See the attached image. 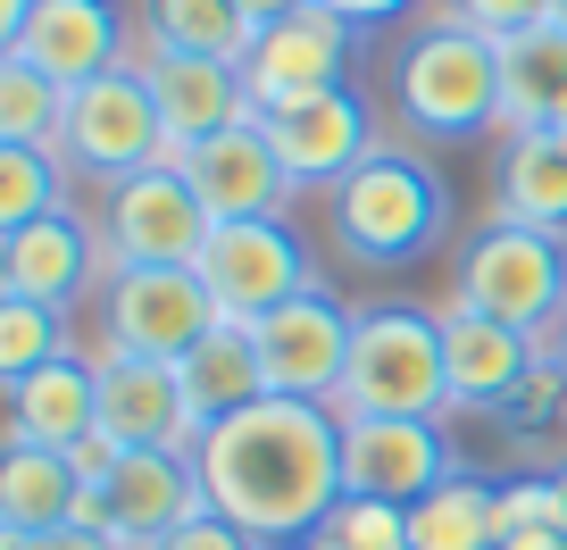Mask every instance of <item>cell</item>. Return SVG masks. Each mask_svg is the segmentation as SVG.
Returning <instances> with one entry per match:
<instances>
[{"label": "cell", "instance_id": "6da1fadb", "mask_svg": "<svg viewBox=\"0 0 567 550\" xmlns=\"http://www.w3.org/2000/svg\"><path fill=\"white\" fill-rule=\"evenodd\" d=\"M193 459L217 517H234L259 550H301L342 500V408L267 392L217 417Z\"/></svg>", "mask_w": 567, "mask_h": 550}, {"label": "cell", "instance_id": "7a4b0ae2", "mask_svg": "<svg viewBox=\"0 0 567 550\" xmlns=\"http://www.w3.org/2000/svg\"><path fill=\"white\" fill-rule=\"evenodd\" d=\"M443 234H451V184L417 151L375 143L334 184V242L359 267H417Z\"/></svg>", "mask_w": 567, "mask_h": 550}, {"label": "cell", "instance_id": "3957f363", "mask_svg": "<svg viewBox=\"0 0 567 550\" xmlns=\"http://www.w3.org/2000/svg\"><path fill=\"white\" fill-rule=\"evenodd\" d=\"M392 101L425 143H476L501 125V42L467 18H434L409 34L392 68Z\"/></svg>", "mask_w": 567, "mask_h": 550}, {"label": "cell", "instance_id": "277c9868", "mask_svg": "<svg viewBox=\"0 0 567 550\" xmlns=\"http://www.w3.org/2000/svg\"><path fill=\"white\" fill-rule=\"evenodd\" d=\"M342 417H451V367H443V318L409 301L359 309L351 367L334 392Z\"/></svg>", "mask_w": 567, "mask_h": 550}, {"label": "cell", "instance_id": "5b68a950", "mask_svg": "<svg viewBox=\"0 0 567 550\" xmlns=\"http://www.w3.org/2000/svg\"><path fill=\"white\" fill-rule=\"evenodd\" d=\"M460 301L543 342L550 325L567 318V234L493 217L460 259Z\"/></svg>", "mask_w": 567, "mask_h": 550}, {"label": "cell", "instance_id": "8992f818", "mask_svg": "<svg viewBox=\"0 0 567 550\" xmlns=\"http://www.w3.org/2000/svg\"><path fill=\"white\" fill-rule=\"evenodd\" d=\"M59 159L92 184H125L142 167H167V117H159V92L142 75V59L92 75L84 92H68V134H59Z\"/></svg>", "mask_w": 567, "mask_h": 550}, {"label": "cell", "instance_id": "52a82bcc", "mask_svg": "<svg viewBox=\"0 0 567 550\" xmlns=\"http://www.w3.org/2000/svg\"><path fill=\"white\" fill-rule=\"evenodd\" d=\"M226 309L209 301L200 267H101V351L167 359L176 367Z\"/></svg>", "mask_w": 567, "mask_h": 550}, {"label": "cell", "instance_id": "ba28073f", "mask_svg": "<svg viewBox=\"0 0 567 550\" xmlns=\"http://www.w3.org/2000/svg\"><path fill=\"white\" fill-rule=\"evenodd\" d=\"M217 217L184 184V167H142V176L109 184L101 200V250L109 267H200Z\"/></svg>", "mask_w": 567, "mask_h": 550}, {"label": "cell", "instance_id": "9c48e42d", "mask_svg": "<svg viewBox=\"0 0 567 550\" xmlns=\"http://www.w3.org/2000/svg\"><path fill=\"white\" fill-rule=\"evenodd\" d=\"M200 284H209V301L226 318H267V309L318 292V259L284 217H234L200 250Z\"/></svg>", "mask_w": 567, "mask_h": 550}, {"label": "cell", "instance_id": "30bf717a", "mask_svg": "<svg viewBox=\"0 0 567 550\" xmlns=\"http://www.w3.org/2000/svg\"><path fill=\"white\" fill-rule=\"evenodd\" d=\"M200 509H209V484H200L193 450H125L109 484L84 492V526L117 533V542H167Z\"/></svg>", "mask_w": 567, "mask_h": 550}, {"label": "cell", "instance_id": "8fae6325", "mask_svg": "<svg viewBox=\"0 0 567 550\" xmlns=\"http://www.w3.org/2000/svg\"><path fill=\"white\" fill-rule=\"evenodd\" d=\"M451 467V434L443 417H342V492L351 500H425Z\"/></svg>", "mask_w": 567, "mask_h": 550}, {"label": "cell", "instance_id": "7c38bea8", "mask_svg": "<svg viewBox=\"0 0 567 550\" xmlns=\"http://www.w3.org/2000/svg\"><path fill=\"white\" fill-rule=\"evenodd\" d=\"M351 309L334 301V292H301V301L267 309V318H250V334H259V359H267V392H284V401H326L334 408L342 392V367H351Z\"/></svg>", "mask_w": 567, "mask_h": 550}, {"label": "cell", "instance_id": "4fadbf2b", "mask_svg": "<svg viewBox=\"0 0 567 550\" xmlns=\"http://www.w3.org/2000/svg\"><path fill=\"white\" fill-rule=\"evenodd\" d=\"M167 167H184V184L200 193V209H209L217 226H234V217H284L292 193H301L259 117L226 125V134H209V143H193V151H176Z\"/></svg>", "mask_w": 567, "mask_h": 550}, {"label": "cell", "instance_id": "5bb4252c", "mask_svg": "<svg viewBox=\"0 0 567 550\" xmlns=\"http://www.w3.org/2000/svg\"><path fill=\"white\" fill-rule=\"evenodd\" d=\"M543 342L517 334V325L484 318V309L451 301L443 309V367H451V408L460 417H509L517 392L543 375Z\"/></svg>", "mask_w": 567, "mask_h": 550}, {"label": "cell", "instance_id": "9a60e30c", "mask_svg": "<svg viewBox=\"0 0 567 550\" xmlns=\"http://www.w3.org/2000/svg\"><path fill=\"white\" fill-rule=\"evenodd\" d=\"M351 51H359V25L334 18V9H301V18H276L250 34L243 51V84H250V108H276V101H301V92H326V84H351Z\"/></svg>", "mask_w": 567, "mask_h": 550}, {"label": "cell", "instance_id": "2e32d148", "mask_svg": "<svg viewBox=\"0 0 567 550\" xmlns=\"http://www.w3.org/2000/svg\"><path fill=\"white\" fill-rule=\"evenodd\" d=\"M267 143L284 151V167H292V184H326L334 193L342 176H351L359 159L375 151V125H368V101H359L351 84H326V92H301V101H276L259 108Z\"/></svg>", "mask_w": 567, "mask_h": 550}, {"label": "cell", "instance_id": "e0dca14e", "mask_svg": "<svg viewBox=\"0 0 567 550\" xmlns=\"http://www.w3.org/2000/svg\"><path fill=\"white\" fill-rule=\"evenodd\" d=\"M101 434L125 450H200L184 375L167 359H134V351H101Z\"/></svg>", "mask_w": 567, "mask_h": 550}, {"label": "cell", "instance_id": "ac0fdd59", "mask_svg": "<svg viewBox=\"0 0 567 550\" xmlns=\"http://www.w3.org/2000/svg\"><path fill=\"white\" fill-rule=\"evenodd\" d=\"M9 51L42 68L59 92H84L92 75L125 68V9L117 0H34V18Z\"/></svg>", "mask_w": 567, "mask_h": 550}, {"label": "cell", "instance_id": "d6986e66", "mask_svg": "<svg viewBox=\"0 0 567 550\" xmlns=\"http://www.w3.org/2000/svg\"><path fill=\"white\" fill-rule=\"evenodd\" d=\"M151 92H159V117H167V151H193L226 125L259 117L243 84V59H200V51H151L142 59Z\"/></svg>", "mask_w": 567, "mask_h": 550}, {"label": "cell", "instance_id": "ffe728a7", "mask_svg": "<svg viewBox=\"0 0 567 550\" xmlns=\"http://www.w3.org/2000/svg\"><path fill=\"white\" fill-rule=\"evenodd\" d=\"M92 242H101V234L75 209H51V217H34V226L0 234V292H25V301L68 318L92 292Z\"/></svg>", "mask_w": 567, "mask_h": 550}, {"label": "cell", "instance_id": "44dd1931", "mask_svg": "<svg viewBox=\"0 0 567 550\" xmlns=\"http://www.w3.org/2000/svg\"><path fill=\"white\" fill-rule=\"evenodd\" d=\"M9 392V443H51V450H75L84 434H101V359H75L59 351L51 367L18 375Z\"/></svg>", "mask_w": 567, "mask_h": 550}, {"label": "cell", "instance_id": "7402d4cb", "mask_svg": "<svg viewBox=\"0 0 567 550\" xmlns=\"http://www.w3.org/2000/svg\"><path fill=\"white\" fill-rule=\"evenodd\" d=\"M501 134H567V34L550 18L501 34Z\"/></svg>", "mask_w": 567, "mask_h": 550}, {"label": "cell", "instance_id": "603a6c76", "mask_svg": "<svg viewBox=\"0 0 567 550\" xmlns=\"http://www.w3.org/2000/svg\"><path fill=\"white\" fill-rule=\"evenodd\" d=\"M176 375H184V401H193V426L200 434H209L217 417H234V408L267 401V359H259L250 318H217L209 334L176 359Z\"/></svg>", "mask_w": 567, "mask_h": 550}, {"label": "cell", "instance_id": "cb8c5ba5", "mask_svg": "<svg viewBox=\"0 0 567 550\" xmlns=\"http://www.w3.org/2000/svg\"><path fill=\"white\" fill-rule=\"evenodd\" d=\"M84 517V476L51 443H9L0 450V533H51Z\"/></svg>", "mask_w": 567, "mask_h": 550}, {"label": "cell", "instance_id": "d4e9b609", "mask_svg": "<svg viewBox=\"0 0 567 550\" xmlns=\"http://www.w3.org/2000/svg\"><path fill=\"white\" fill-rule=\"evenodd\" d=\"M493 184H501V217L567 234V134H509Z\"/></svg>", "mask_w": 567, "mask_h": 550}, {"label": "cell", "instance_id": "484cf974", "mask_svg": "<svg viewBox=\"0 0 567 550\" xmlns=\"http://www.w3.org/2000/svg\"><path fill=\"white\" fill-rule=\"evenodd\" d=\"M409 550H501V484L443 476L425 500H409Z\"/></svg>", "mask_w": 567, "mask_h": 550}, {"label": "cell", "instance_id": "4316f807", "mask_svg": "<svg viewBox=\"0 0 567 550\" xmlns=\"http://www.w3.org/2000/svg\"><path fill=\"white\" fill-rule=\"evenodd\" d=\"M151 51H200V59H243L259 25L243 18V0H142Z\"/></svg>", "mask_w": 567, "mask_h": 550}, {"label": "cell", "instance_id": "83f0119b", "mask_svg": "<svg viewBox=\"0 0 567 550\" xmlns=\"http://www.w3.org/2000/svg\"><path fill=\"white\" fill-rule=\"evenodd\" d=\"M59 134H68V92L42 68H25L18 51H0V143L59 151Z\"/></svg>", "mask_w": 567, "mask_h": 550}, {"label": "cell", "instance_id": "f1b7e54d", "mask_svg": "<svg viewBox=\"0 0 567 550\" xmlns=\"http://www.w3.org/2000/svg\"><path fill=\"white\" fill-rule=\"evenodd\" d=\"M59 184H68V159H59V151L0 143V234H18V226H34V217L68 209Z\"/></svg>", "mask_w": 567, "mask_h": 550}, {"label": "cell", "instance_id": "f546056e", "mask_svg": "<svg viewBox=\"0 0 567 550\" xmlns=\"http://www.w3.org/2000/svg\"><path fill=\"white\" fill-rule=\"evenodd\" d=\"M59 351H68V318L42 309V301H25V292H0V384L51 367Z\"/></svg>", "mask_w": 567, "mask_h": 550}, {"label": "cell", "instance_id": "4dcf8cb0", "mask_svg": "<svg viewBox=\"0 0 567 550\" xmlns=\"http://www.w3.org/2000/svg\"><path fill=\"white\" fill-rule=\"evenodd\" d=\"M501 550H567L559 476H517V484H501Z\"/></svg>", "mask_w": 567, "mask_h": 550}, {"label": "cell", "instance_id": "1f68e13d", "mask_svg": "<svg viewBox=\"0 0 567 550\" xmlns=\"http://www.w3.org/2000/svg\"><path fill=\"white\" fill-rule=\"evenodd\" d=\"M301 550H409V509H392V500H351V492H342L334 517H326Z\"/></svg>", "mask_w": 567, "mask_h": 550}, {"label": "cell", "instance_id": "d6a6232c", "mask_svg": "<svg viewBox=\"0 0 567 550\" xmlns=\"http://www.w3.org/2000/svg\"><path fill=\"white\" fill-rule=\"evenodd\" d=\"M451 18H467L476 34H526V25H543L550 18V0H451Z\"/></svg>", "mask_w": 567, "mask_h": 550}, {"label": "cell", "instance_id": "836d02e7", "mask_svg": "<svg viewBox=\"0 0 567 550\" xmlns=\"http://www.w3.org/2000/svg\"><path fill=\"white\" fill-rule=\"evenodd\" d=\"M159 550H259V542H250V533L243 526H234V517H217V509H200V517H184V526L176 533H167V542Z\"/></svg>", "mask_w": 567, "mask_h": 550}, {"label": "cell", "instance_id": "e575fe53", "mask_svg": "<svg viewBox=\"0 0 567 550\" xmlns=\"http://www.w3.org/2000/svg\"><path fill=\"white\" fill-rule=\"evenodd\" d=\"M0 550H117V533H101V526H51V533H0Z\"/></svg>", "mask_w": 567, "mask_h": 550}, {"label": "cell", "instance_id": "d590c367", "mask_svg": "<svg viewBox=\"0 0 567 550\" xmlns=\"http://www.w3.org/2000/svg\"><path fill=\"white\" fill-rule=\"evenodd\" d=\"M334 18H351V25H392L401 9H417V0H326Z\"/></svg>", "mask_w": 567, "mask_h": 550}, {"label": "cell", "instance_id": "8d00e7d4", "mask_svg": "<svg viewBox=\"0 0 567 550\" xmlns=\"http://www.w3.org/2000/svg\"><path fill=\"white\" fill-rule=\"evenodd\" d=\"M301 9H318V0H243L250 25H276V18H301Z\"/></svg>", "mask_w": 567, "mask_h": 550}, {"label": "cell", "instance_id": "74e56055", "mask_svg": "<svg viewBox=\"0 0 567 550\" xmlns=\"http://www.w3.org/2000/svg\"><path fill=\"white\" fill-rule=\"evenodd\" d=\"M25 18H34V0H0V51L25 34Z\"/></svg>", "mask_w": 567, "mask_h": 550}, {"label": "cell", "instance_id": "f35d334b", "mask_svg": "<svg viewBox=\"0 0 567 550\" xmlns=\"http://www.w3.org/2000/svg\"><path fill=\"white\" fill-rule=\"evenodd\" d=\"M543 351H550V367L567 375V318H559V325H550V334H543Z\"/></svg>", "mask_w": 567, "mask_h": 550}, {"label": "cell", "instance_id": "ab89813d", "mask_svg": "<svg viewBox=\"0 0 567 550\" xmlns=\"http://www.w3.org/2000/svg\"><path fill=\"white\" fill-rule=\"evenodd\" d=\"M550 25H559V34H567V0H550Z\"/></svg>", "mask_w": 567, "mask_h": 550}, {"label": "cell", "instance_id": "60d3db41", "mask_svg": "<svg viewBox=\"0 0 567 550\" xmlns=\"http://www.w3.org/2000/svg\"><path fill=\"white\" fill-rule=\"evenodd\" d=\"M550 476H559V500H567V467H550Z\"/></svg>", "mask_w": 567, "mask_h": 550}]
</instances>
